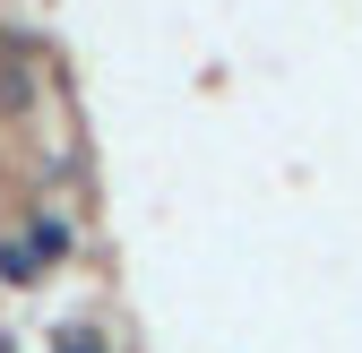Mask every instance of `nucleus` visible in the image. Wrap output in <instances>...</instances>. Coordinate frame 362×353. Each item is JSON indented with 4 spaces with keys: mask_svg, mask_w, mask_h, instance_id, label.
Listing matches in <instances>:
<instances>
[{
    "mask_svg": "<svg viewBox=\"0 0 362 353\" xmlns=\"http://www.w3.org/2000/svg\"><path fill=\"white\" fill-rule=\"evenodd\" d=\"M61 353H104V345H95V336H69V345H61Z\"/></svg>",
    "mask_w": 362,
    "mask_h": 353,
    "instance_id": "nucleus-1",
    "label": "nucleus"
}]
</instances>
